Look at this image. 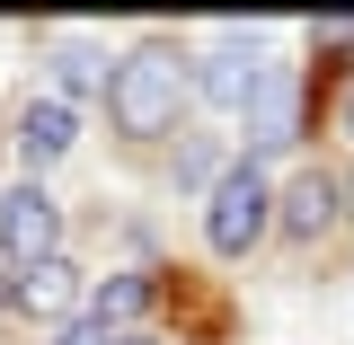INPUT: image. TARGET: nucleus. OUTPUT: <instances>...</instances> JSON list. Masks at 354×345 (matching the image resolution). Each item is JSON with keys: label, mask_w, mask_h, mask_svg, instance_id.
<instances>
[{"label": "nucleus", "mask_w": 354, "mask_h": 345, "mask_svg": "<svg viewBox=\"0 0 354 345\" xmlns=\"http://www.w3.org/2000/svg\"><path fill=\"white\" fill-rule=\"evenodd\" d=\"M177 106H186V71H177V53H160V44H142V53H124V62L106 71V115H115V133H133V142L177 133Z\"/></svg>", "instance_id": "obj_1"}, {"label": "nucleus", "mask_w": 354, "mask_h": 345, "mask_svg": "<svg viewBox=\"0 0 354 345\" xmlns=\"http://www.w3.org/2000/svg\"><path fill=\"white\" fill-rule=\"evenodd\" d=\"M266 230H274V186H266L257 160H230L213 177V195H204V239H213L221 257H248Z\"/></svg>", "instance_id": "obj_2"}, {"label": "nucleus", "mask_w": 354, "mask_h": 345, "mask_svg": "<svg viewBox=\"0 0 354 345\" xmlns=\"http://www.w3.org/2000/svg\"><path fill=\"white\" fill-rule=\"evenodd\" d=\"M274 80V62H266L257 36H221L204 62H195V88H204V106H221V115H248V97Z\"/></svg>", "instance_id": "obj_3"}, {"label": "nucleus", "mask_w": 354, "mask_h": 345, "mask_svg": "<svg viewBox=\"0 0 354 345\" xmlns=\"http://www.w3.org/2000/svg\"><path fill=\"white\" fill-rule=\"evenodd\" d=\"M53 248H62V213H53V195H44V186H9V195H0V257L27 274V265H44Z\"/></svg>", "instance_id": "obj_4"}, {"label": "nucleus", "mask_w": 354, "mask_h": 345, "mask_svg": "<svg viewBox=\"0 0 354 345\" xmlns=\"http://www.w3.org/2000/svg\"><path fill=\"white\" fill-rule=\"evenodd\" d=\"M239 124H248V160H257V151H292V142H301V80H292V71H274V80L248 97V115H239Z\"/></svg>", "instance_id": "obj_5"}, {"label": "nucleus", "mask_w": 354, "mask_h": 345, "mask_svg": "<svg viewBox=\"0 0 354 345\" xmlns=\"http://www.w3.org/2000/svg\"><path fill=\"white\" fill-rule=\"evenodd\" d=\"M337 213H346V186H337L328 169H301L292 186H283V213H274V221H283L292 239H319V230H328Z\"/></svg>", "instance_id": "obj_6"}, {"label": "nucleus", "mask_w": 354, "mask_h": 345, "mask_svg": "<svg viewBox=\"0 0 354 345\" xmlns=\"http://www.w3.org/2000/svg\"><path fill=\"white\" fill-rule=\"evenodd\" d=\"M71 142H80V115H71L62 97H36V106L18 115V160H27V169H53Z\"/></svg>", "instance_id": "obj_7"}, {"label": "nucleus", "mask_w": 354, "mask_h": 345, "mask_svg": "<svg viewBox=\"0 0 354 345\" xmlns=\"http://www.w3.org/2000/svg\"><path fill=\"white\" fill-rule=\"evenodd\" d=\"M151 301H160L151 274H106V283L88 292V328H97V337H133V319H142Z\"/></svg>", "instance_id": "obj_8"}, {"label": "nucleus", "mask_w": 354, "mask_h": 345, "mask_svg": "<svg viewBox=\"0 0 354 345\" xmlns=\"http://www.w3.org/2000/svg\"><path fill=\"white\" fill-rule=\"evenodd\" d=\"M71 292H80V283H71V265H62V257H44V265L18 274V310H44V319L71 310Z\"/></svg>", "instance_id": "obj_9"}, {"label": "nucleus", "mask_w": 354, "mask_h": 345, "mask_svg": "<svg viewBox=\"0 0 354 345\" xmlns=\"http://www.w3.org/2000/svg\"><path fill=\"white\" fill-rule=\"evenodd\" d=\"M44 62H53V88H88V80H97V53H88L80 36H62Z\"/></svg>", "instance_id": "obj_10"}, {"label": "nucleus", "mask_w": 354, "mask_h": 345, "mask_svg": "<svg viewBox=\"0 0 354 345\" xmlns=\"http://www.w3.org/2000/svg\"><path fill=\"white\" fill-rule=\"evenodd\" d=\"M106 345H160V337H142V328H133V337H106Z\"/></svg>", "instance_id": "obj_11"}, {"label": "nucleus", "mask_w": 354, "mask_h": 345, "mask_svg": "<svg viewBox=\"0 0 354 345\" xmlns=\"http://www.w3.org/2000/svg\"><path fill=\"white\" fill-rule=\"evenodd\" d=\"M346 133H354V97H346Z\"/></svg>", "instance_id": "obj_12"}, {"label": "nucleus", "mask_w": 354, "mask_h": 345, "mask_svg": "<svg viewBox=\"0 0 354 345\" xmlns=\"http://www.w3.org/2000/svg\"><path fill=\"white\" fill-rule=\"evenodd\" d=\"M346 213H354V195H346Z\"/></svg>", "instance_id": "obj_13"}]
</instances>
